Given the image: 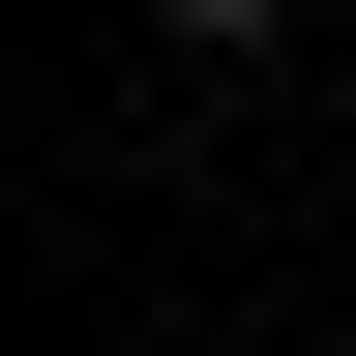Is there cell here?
Segmentation results:
<instances>
[{"mask_svg": "<svg viewBox=\"0 0 356 356\" xmlns=\"http://www.w3.org/2000/svg\"><path fill=\"white\" fill-rule=\"evenodd\" d=\"M149 30H178V60H267V30H297V0H149Z\"/></svg>", "mask_w": 356, "mask_h": 356, "instance_id": "6da1fadb", "label": "cell"}]
</instances>
